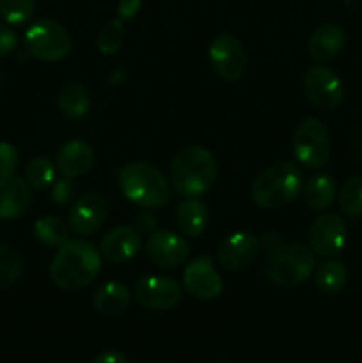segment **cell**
Listing matches in <instances>:
<instances>
[{"label": "cell", "instance_id": "36", "mask_svg": "<svg viewBox=\"0 0 362 363\" xmlns=\"http://www.w3.org/2000/svg\"><path fill=\"white\" fill-rule=\"evenodd\" d=\"M156 227V218L151 215V213H141L137 216V230H142V233H153Z\"/></svg>", "mask_w": 362, "mask_h": 363}, {"label": "cell", "instance_id": "6", "mask_svg": "<svg viewBox=\"0 0 362 363\" xmlns=\"http://www.w3.org/2000/svg\"><path fill=\"white\" fill-rule=\"evenodd\" d=\"M23 45L32 57L45 62L62 60L71 50V39L64 25L59 21L43 20L34 21L23 35Z\"/></svg>", "mask_w": 362, "mask_h": 363}, {"label": "cell", "instance_id": "34", "mask_svg": "<svg viewBox=\"0 0 362 363\" xmlns=\"http://www.w3.org/2000/svg\"><path fill=\"white\" fill-rule=\"evenodd\" d=\"M142 0H119L117 4V18L119 20H131L138 13Z\"/></svg>", "mask_w": 362, "mask_h": 363}, {"label": "cell", "instance_id": "23", "mask_svg": "<svg viewBox=\"0 0 362 363\" xmlns=\"http://www.w3.org/2000/svg\"><path fill=\"white\" fill-rule=\"evenodd\" d=\"M57 106L62 116L70 117V119H80V117L87 116L89 108H91V94L84 85L70 84L59 92Z\"/></svg>", "mask_w": 362, "mask_h": 363}, {"label": "cell", "instance_id": "24", "mask_svg": "<svg viewBox=\"0 0 362 363\" xmlns=\"http://www.w3.org/2000/svg\"><path fill=\"white\" fill-rule=\"evenodd\" d=\"M34 236L43 247L60 248L67 241V225L53 215H45L35 222Z\"/></svg>", "mask_w": 362, "mask_h": 363}, {"label": "cell", "instance_id": "30", "mask_svg": "<svg viewBox=\"0 0 362 363\" xmlns=\"http://www.w3.org/2000/svg\"><path fill=\"white\" fill-rule=\"evenodd\" d=\"M35 0H0V16L9 25H23L32 18Z\"/></svg>", "mask_w": 362, "mask_h": 363}, {"label": "cell", "instance_id": "21", "mask_svg": "<svg viewBox=\"0 0 362 363\" xmlns=\"http://www.w3.org/2000/svg\"><path fill=\"white\" fill-rule=\"evenodd\" d=\"M130 289L124 284L109 282L96 291L92 305H94L96 312L103 315H119L126 312V308L130 307Z\"/></svg>", "mask_w": 362, "mask_h": 363}, {"label": "cell", "instance_id": "33", "mask_svg": "<svg viewBox=\"0 0 362 363\" xmlns=\"http://www.w3.org/2000/svg\"><path fill=\"white\" fill-rule=\"evenodd\" d=\"M18 46V35L7 25H0V57L9 55L16 50Z\"/></svg>", "mask_w": 362, "mask_h": 363}, {"label": "cell", "instance_id": "2", "mask_svg": "<svg viewBox=\"0 0 362 363\" xmlns=\"http://www.w3.org/2000/svg\"><path fill=\"white\" fill-rule=\"evenodd\" d=\"M216 179V162L212 152L199 145L177 152L170 165L174 190L183 197L206 194Z\"/></svg>", "mask_w": 362, "mask_h": 363}, {"label": "cell", "instance_id": "29", "mask_svg": "<svg viewBox=\"0 0 362 363\" xmlns=\"http://www.w3.org/2000/svg\"><path fill=\"white\" fill-rule=\"evenodd\" d=\"M123 39L124 23L123 20L116 18V20H110L103 25L98 34V39H96V46H98V50L103 55H114L123 46Z\"/></svg>", "mask_w": 362, "mask_h": 363}, {"label": "cell", "instance_id": "10", "mask_svg": "<svg viewBox=\"0 0 362 363\" xmlns=\"http://www.w3.org/2000/svg\"><path fill=\"white\" fill-rule=\"evenodd\" d=\"M304 92L312 105L323 110L337 108L344 98L341 78L325 66H312L305 71Z\"/></svg>", "mask_w": 362, "mask_h": 363}, {"label": "cell", "instance_id": "9", "mask_svg": "<svg viewBox=\"0 0 362 363\" xmlns=\"http://www.w3.org/2000/svg\"><path fill=\"white\" fill-rule=\"evenodd\" d=\"M209 62L213 71L222 78L224 82L240 80L241 74L247 67V55H245L243 45L236 35L229 32H222L212 41L208 50Z\"/></svg>", "mask_w": 362, "mask_h": 363}, {"label": "cell", "instance_id": "37", "mask_svg": "<svg viewBox=\"0 0 362 363\" xmlns=\"http://www.w3.org/2000/svg\"><path fill=\"white\" fill-rule=\"evenodd\" d=\"M259 245H263L266 250V254H270V252H273L277 247H279V245H283V243H280V240H279V234L266 233L265 236H263V243H259Z\"/></svg>", "mask_w": 362, "mask_h": 363}, {"label": "cell", "instance_id": "11", "mask_svg": "<svg viewBox=\"0 0 362 363\" xmlns=\"http://www.w3.org/2000/svg\"><path fill=\"white\" fill-rule=\"evenodd\" d=\"M348 229L343 218L334 213H325L311 223L307 233L311 250L322 257H336L346 245Z\"/></svg>", "mask_w": 362, "mask_h": 363}, {"label": "cell", "instance_id": "19", "mask_svg": "<svg viewBox=\"0 0 362 363\" xmlns=\"http://www.w3.org/2000/svg\"><path fill=\"white\" fill-rule=\"evenodd\" d=\"M346 35L344 30L336 23H323L312 32L309 39V55L316 62H329L334 60L344 48Z\"/></svg>", "mask_w": 362, "mask_h": 363}, {"label": "cell", "instance_id": "13", "mask_svg": "<svg viewBox=\"0 0 362 363\" xmlns=\"http://www.w3.org/2000/svg\"><path fill=\"white\" fill-rule=\"evenodd\" d=\"M183 286L194 298L202 301L215 300L222 294V277L209 257H195L183 272Z\"/></svg>", "mask_w": 362, "mask_h": 363}, {"label": "cell", "instance_id": "7", "mask_svg": "<svg viewBox=\"0 0 362 363\" xmlns=\"http://www.w3.org/2000/svg\"><path fill=\"white\" fill-rule=\"evenodd\" d=\"M293 155L309 170H319L327 165L330 158V137L322 121L307 117L298 124L293 137Z\"/></svg>", "mask_w": 362, "mask_h": 363}, {"label": "cell", "instance_id": "5", "mask_svg": "<svg viewBox=\"0 0 362 363\" xmlns=\"http://www.w3.org/2000/svg\"><path fill=\"white\" fill-rule=\"evenodd\" d=\"M316 261L311 248L300 243L279 245L273 252L266 254V279L277 286L295 287L304 284L311 277Z\"/></svg>", "mask_w": 362, "mask_h": 363}, {"label": "cell", "instance_id": "31", "mask_svg": "<svg viewBox=\"0 0 362 363\" xmlns=\"http://www.w3.org/2000/svg\"><path fill=\"white\" fill-rule=\"evenodd\" d=\"M20 163L18 149L9 142H0V177L14 176Z\"/></svg>", "mask_w": 362, "mask_h": 363}, {"label": "cell", "instance_id": "12", "mask_svg": "<svg viewBox=\"0 0 362 363\" xmlns=\"http://www.w3.org/2000/svg\"><path fill=\"white\" fill-rule=\"evenodd\" d=\"M109 204L99 194L89 191L78 197L67 215V227L77 236H91L105 223Z\"/></svg>", "mask_w": 362, "mask_h": 363}, {"label": "cell", "instance_id": "28", "mask_svg": "<svg viewBox=\"0 0 362 363\" xmlns=\"http://www.w3.org/2000/svg\"><path fill=\"white\" fill-rule=\"evenodd\" d=\"M53 179H55V169L48 158L38 156L28 162L27 169H25V181L28 186L34 190H45L50 184H53Z\"/></svg>", "mask_w": 362, "mask_h": 363}, {"label": "cell", "instance_id": "35", "mask_svg": "<svg viewBox=\"0 0 362 363\" xmlns=\"http://www.w3.org/2000/svg\"><path fill=\"white\" fill-rule=\"evenodd\" d=\"M91 363H128V358L124 357L121 351L109 350V351H103V353H99Z\"/></svg>", "mask_w": 362, "mask_h": 363}, {"label": "cell", "instance_id": "18", "mask_svg": "<svg viewBox=\"0 0 362 363\" xmlns=\"http://www.w3.org/2000/svg\"><path fill=\"white\" fill-rule=\"evenodd\" d=\"M94 163V149L84 140H70L57 152V167L67 179L84 176Z\"/></svg>", "mask_w": 362, "mask_h": 363}, {"label": "cell", "instance_id": "27", "mask_svg": "<svg viewBox=\"0 0 362 363\" xmlns=\"http://www.w3.org/2000/svg\"><path fill=\"white\" fill-rule=\"evenodd\" d=\"M23 269V261L20 254L9 245L0 243V291L13 286L21 275Z\"/></svg>", "mask_w": 362, "mask_h": 363}, {"label": "cell", "instance_id": "17", "mask_svg": "<svg viewBox=\"0 0 362 363\" xmlns=\"http://www.w3.org/2000/svg\"><path fill=\"white\" fill-rule=\"evenodd\" d=\"M32 201L27 181L16 176L0 177V220H14L23 215Z\"/></svg>", "mask_w": 362, "mask_h": 363}, {"label": "cell", "instance_id": "8", "mask_svg": "<svg viewBox=\"0 0 362 363\" xmlns=\"http://www.w3.org/2000/svg\"><path fill=\"white\" fill-rule=\"evenodd\" d=\"M133 294L142 308L162 312L170 311L181 303L183 289L172 277L149 275L137 280Z\"/></svg>", "mask_w": 362, "mask_h": 363}, {"label": "cell", "instance_id": "20", "mask_svg": "<svg viewBox=\"0 0 362 363\" xmlns=\"http://www.w3.org/2000/svg\"><path fill=\"white\" fill-rule=\"evenodd\" d=\"M177 227L188 238H199L208 227L209 211L208 206L197 197H187L177 208Z\"/></svg>", "mask_w": 362, "mask_h": 363}, {"label": "cell", "instance_id": "3", "mask_svg": "<svg viewBox=\"0 0 362 363\" xmlns=\"http://www.w3.org/2000/svg\"><path fill=\"white\" fill-rule=\"evenodd\" d=\"M304 186L300 169L291 162H277L266 167L252 183L251 197L263 209H277L297 197Z\"/></svg>", "mask_w": 362, "mask_h": 363}, {"label": "cell", "instance_id": "22", "mask_svg": "<svg viewBox=\"0 0 362 363\" xmlns=\"http://www.w3.org/2000/svg\"><path fill=\"white\" fill-rule=\"evenodd\" d=\"M336 199V183L329 174H316L305 183L304 201L311 211H325Z\"/></svg>", "mask_w": 362, "mask_h": 363}, {"label": "cell", "instance_id": "38", "mask_svg": "<svg viewBox=\"0 0 362 363\" xmlns=\"http://www.w3.org/2000/svg\"><path fill=\"white\" fill-rule=\"evenodd\" d=\"M353 152H355V156H357V158L362 160V135L357 138V140H355V144H353Z\"/></svg>", "mask_w": 362, "mask_h": 363}, {"label": "cell", "instance_id": "32", "mask_svg": "<svg viewBox=\"0 0 362 363\" xmlns=\"http://www.w3.org/2000/svg\"><path fill=\"white\" fill-rule=\"evenodd\" d=\"M77 194V186L71 179L62 177V179L55 181L52 186V202H55L57 206H66L67 202H71V199Z\"/></svg>", "mask_w": 362, "mask_h": 363}, {"label": "cell", "instance_id": "1", "mask_svg": "<svg viewBox=\"0 0 362 363\" xmlns=\"http://www.w3.org/2000/svg\"><path fill=\"white\" fill-rule=\"evenodd\" d=\"M102 272V255L91 243L67 240L50 264V280L62 291L87 287Z\"/></svg>", "mask_w": 362, "mask_h": 363}, {"label": "cell", "instance_id": "16", "mask_svg": "<svg viewBox=\"0 0 362 363\" xmlns=\"http://www.w3.org/2000/svg\"><path fill=\"white\" fill-rule=\"evenodd\" d=\"M138 250H141V234L131 225L114 227L102 238L99 243V254L114 264L130 261Z\"/></svg>", "mask_w": 362, "mask_h": 363}, {"label": "cell", "instance_id": "4", "mask_svg": "<svg viewBox=\"0 0 362 363\" xmlns=\"http://www.w3.org/2000/svg\"><path fill=\"white\" fill-rule=\"evenodd\" d=\"M119 188L128 201L144 209L162 208L170 197L169 184L163 174L142 162L130 163L121 170Z\"/></svg>", "mask_w": 362, "mask_h": 363}, {"label": "cell", "instance_id": "26", "mask_svg": "<svg viewBox=\"0 0 362 363\" xmlns=\"http://www.w3.org/2000/svg\"><path fill=\"white\" fill-rule=\"evenodd\" d=\"M339 208L348 218H361L362 216V176L350 177L344 181L339 190Z\"/></svg>", "mask_w": 362, "mask_h": 363}, {"label": "cell", "instance_id": "15", "mask_svg": "<svg viewBox=\"0 0 362 363\" xmlns=\"http://www.w3.org/2000/svg\"><path fill=\"white\" fill-rule=\"evenodd\" d=\"M259 240L251 233H234L227 236L226 240L220 241L219 248H216V259H219L220 266L229 272H240L251 266L256 255L259 254Z\"/></svg>", "mask_w": 362, "mask_h": 363}, {"label": "cell", "instance_id": "14", "mask_svg": "<svg viewBox=\"0 0 362 363\" xmlns=\"http://www.w3.org/2000/svg\"><path fill=\"white\" fill-rule=\"evenodd\" d=\"M190 248L188 243L170 230L151 233L146 243V255L158 268H176L187 261Z\"/></svg>", "mask_w": 362, "mask_h": 363}, {"label": "cell", "instance_id": "25", "mask_svg": "<svg viewBox=\"0 0 362 363\" xmlns=\"http://www.w3.org/2000/svg\"><path fill=\"white\" fill-rule=\"evenodd\" d=\"M348 272L344 264L336 259L323 262L316 269V286L323 294H337L346 286Z\"/></svg>", "mask_w": 362, "mask_h": 363}, {"label": "cell", "instance_id": "39", "mask_svg": "<svg viewBox=\"0 0 362 363\" xmlns=\"http://www.w3.org/2000/svg\"><path fill=\"white\" fill-rule=\"evenodd\" d=\"M0 80H2V74H0Z\"/></svg>", "mask_w": 362, "mask_h": 363}]
</instances>
